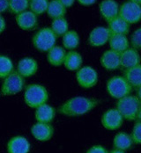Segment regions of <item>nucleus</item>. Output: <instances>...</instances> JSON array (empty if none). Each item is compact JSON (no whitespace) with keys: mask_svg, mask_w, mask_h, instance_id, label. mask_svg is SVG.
I'll return each instance as SVG.
<instances>
[{"mask_svg":"<svg viewBox=\"0 0 141 153\" xmlns=\"http://www.w3.org/2000/svg\"><path fill=\"white\" fill-rule=\"evenodd\" d=\"M100 100L94 98L84 96H75L69 100L58 107L57 112L68 117H77L84 115L97 107Z\"/></svg>","mask_w":141,"mask_h":153,"instance_id":"nucleus-1","label":"nucleus"},{"mask_svg":"<svg viewBox=\"0 0 141 153\" xmlns=\"http://www.w3.org/2000/svg\"><path fill=\"white\" fill-rule=\"evenodd\" d=\"M48 100V90L40 84H30L24 89V101L31 108L35 109L47 103Z\"/></svg>","mask_w":141,"mask_h":153,"instance_id":"nucleus-2","label":"nucleus"},{"mask_svg":"<svg viewBox=\"0 0 141 153\" xmlns=\"http://www.w3.org/2000/svg\"><path fill=\"white\" fill-rule=\"evenodd\" d=\"M140 104V101L136 95L130 94L117 100L116 108L121 114L124 120L131 122L136 121Z\"/></svg>","mask_w":141,"mask_h":153,"instance_id":"nucleus-3","label":"nucleus"},{"mask_svg":"<svg viewBox=\"0 0 141 153\" xmlns=\"http://www.w3.org/2000/svg\"><path fill=\"white\" fill-rule=\"evenodd\" d=\"M57 39V35L50 27H43L34 34L32 43L38 51L48 52L50 48L56 46Z\"/></svg>","mask_w":141,"mask_h":153,"instance_id":"nucleus-4","label":"nucleus"},{"mask_svg":"<svg viewBox=\"0 0 141 153\" xmlns=\"http://www.w3.org/2000/svg\"><path fill=\"white\" fill-rule=\"evenodd\" d=\"M106 90L110 97L119 100L132 92V88L123 76H114L110 77L106 84Z\"/></svg>","mask_w":141,"mask_h":153,"instance_id":"nucleus-5","label":"nucleus"},{"mask_svg":"<svg viewBox=\"0 0 141 153\" xmlns=\"http://www.w3.org/2000/svg\"><path fill=\"white\" fill-rule=\"evenodd\" d=\"M25 88V78L13 71L11 74L4 78L1 85V93L4 96H12L18 94Z\"/></svg>","mask_w":141,"mask_h":153,"instance_id":"nucleus-6","label":"nucleus"},{"mask_svg":"<svg viewBox=\"0 0 141 153\" xmlns=\"http://www.w3.org/2000/svg\"><path fill=\"white\" fill-rule=\"evenodd\" d=\"M76 80L80 87L89 89L97 85L99 76L96 70L93 67L84 66L76 71Z\"/></svg>","mask_w":141,"mask_h":153,"instance_id":"nucleus-7","label":"nucleus"},{"mask_svg":"<svg viewBox=\"0 0 141 153\" xmlns=\"http://www.w3.org/2000/svg\"><path fill=\"white\" fill-rule=\"evenodd\" d=\"M118 16L130 25L136 24L141 20V5L128 0L120 5Z\"/></svg>","mask_w":141,"mask_h":153,"instance_id":"nucleus-8","label":"nucleus"},{"mask_svg":"<svg viewBox=\"0 0 141 153\" xmlns=\"http://www.w3.org/2000/svg\"><path fill=\"white\" fill-rule=\"evenodd\" d=\"M101 125L108 130H116L124 123V118L116 108H110L101 116Z\"/></svg>","mask_w":141,"mask_h":153,"instance_id":"nucleus-9","label":"nucleus"},{"mask_svg":"<svg viewBox=\"0 0 141 153\" xmlns=\"http://www.w3.org/2000/svg\"><path fill=\"white\" fill-rule=\"evenodd\" d=\"M110 32L108 27H96L90 32L87 42L91 47L98 48L104 46L110 39Z\"/></svg>","mask_w":141,"mask_h":153,"instance_id":"nucleus-10","label":"nucleus"},{"mask_svg":"<svg viewBox=\"0 0 141 153\" xmlns=\"http://www.w3.org/2000/svg\"><path fill=\"white\" fill-rule=\"evenodd\" d=\"M55 129L50 123H36L31 128V134L39 142L49 141L53 135Z\"/></svg>","mask_w":141,"mask_h":153,"instance_id":"nucleus-11","label":"nucleus"},{"mask_svg":"<svg viewBox=\"0 0 141 153\" xmlns=\"http://www.w3.org/2000/svg\"><path fill=\"white\" fill-rule=\"evenodd\" d=\"M101 65L109 71H116L121 68V62H120V53L114 51V50H106L103 52L100 58Z\"/></svg>","mask_w":141,"mask_h":153,"instance_id":"nucleus-12","label":"nucleus"},{"mask_svg":"<svg viewBox=\"0 0 141 153\" xmlns=\"http://www.w3.org/2000/svg\"><path fill=\"white\" fill-rule=\"evenodd\" d=\"M38 16L35 15L31 11H25L19 14H17L15 18L18 27L25 31L34 30L38 26Z\"/></svg>","mask_w":141,"mask_h":153,"instance_id":"nucleus-13","label":"nucleus"},{"mask_svg":"<svg viewBox=\"0 0 141 153\" xmlns=\"http://www.w3.org/2000/svg\"><path fill=\"white\" fill-rule=\"evenodd\" d=\"M120 5L116 0H102L99 4V12L101 16L109 22L119 13Z\"/></svg>","mask_w":141,"mask_h":153,"instance_id":"nucleus-14","label":"nucleus"},{"mask_svg":"<svg viewBox=\"0 0 141 153\" xmlns=\"http://www.w3.org/2000/svg\"><path fill=\"white\" fill-rule=\"evenodd\" d=\"M120 62L121 68L126 70L140 64L141 57L138 50L132 48H129L120 53Z\"/></svg>","mask_w":141,"mask_h":153,"instance_id":"nucleus-15","label":"nucleus"},{"mask_svg":"<svg viewBox=\"0 0 141 153\" xmlns=\"http://www.w3.org/2000/svg\"><path fill=\"white\" fill-rule=\"evenodd\" d=\"M30 152V143L22 136L12 137L7 143V153H28Z\"/></svg>","mask_w":141,"mask_h":153,"instance_id":"nucleus-16","label":"nucleus"},{"mask_svg":"<svg viewBox=\"0 0 141 153\" xmlns=\"http://www.w3.org/2000/svg\"><path fill=\"white\" fill-rule=\"evenodd\" d=\"M38 71V62L32 57H25L19 60L17 65V72L25 77L34 76Z\"/></svg>","mask_w":141,"mask_h":153,"instance_id":"nucleus-17","label":"nucleus"},{"mask_svg":"<svg viewBox=\"0 0 141 153\" xmlns=\"http://www.w3.org/2000/svg\"><path fill=\"white\" fill-rule=\"evenodd\" d=\"M56 116V109L47 103L35 108L34 117L37 123H50Z\"/></svg>","mask_w":141,"mask_h":153,"instance_id":"nucleus-18","label":"nucleus"},{"mask_svg":"<svg viewBox=\"0 0 141 153\" xmlns=\"http://www.w3.org/2000/svg\"><path fill=\"white\" fill-rule=\"evenodd\" d=\"M82 56L76 50H70L66 53L63 65H64L66 70L70 71H77L82 67Z\"/></svg>","mask_w":141,"mask_h":153,"instance_id":"nucleus-19","label":"nucleus"},{"mask_svg":"<svg viewBox=\"0 0 141 153\" xmlns=\"http://www.w3.org/2000/svg\"><path fill=\"white\" fill-rule=\"evenodd\" d=\"M130 28L131 25L120 16L114 18L108 22V29L110 30V33L127 35L130 33Z\"/></svg>","mask_w":141,"mask_h":153,"instance_id":"nucleus-20","label":"nucleus"},{"mask_svg":"<svg viewBox=\"0 0 141 153\" xmlns=\"http://www.w3.org/2000/svg\"><path fill=\"white\" fill-rule=\"evenodd\" d=\"M109 44L110 49L116 51L118 53H122L130 48V41L125 34H114L111 33L109 39Z\"/></svg>","mask_w":141,"mask_h":153,"instance_id":"nucleus-21","label":"nucleus"},{"mask_svg":"<svg viewBox=\"0 0 141 153\" xmlns=\"http://www.w3.org/2000/svg\"><path fill=\"white\" fill-rule=\"evenodd\" d=\"M66 51L61 46H54L47 52V61L52 66L58 67L63 64Z\"/></svg>","mask_w":141,"mask_h":153,"instance_id":"nucleus-22","label":"nucleus"},{"mask_svg":"<svg viewBox=\"0 0 141 153\" xmlns=\"http://www.w3.org/2000/svg\"><path fill=\"white\" fill-rule=\"evenodd\" d=\"M133 144L131 135L124 131L117 133L113 139V148L116 150L127 152L132 149Z\"/></svg>","mask_w":141,"mask_h":153,"instance_id":"nucleus-23","label":"nucleus"},{"mask_svg":"<svg viewBox=\"0 0 141 153\" xmlns=\"http://www.w3.org/2000/svg\"><path fill=\"white\" fill-rule=\"evenodd\" d=\"M123 76L130 84L132 89L139 88L141 86V64L130 69H126Z\"/></svg>","mask_w":141,"mask_h":153,"instance_id":"nucleus-24","label":"nucleus"},{"mask_svg":"<svg viewBox=\"0 0 141 153\" xmlns=\"http://www.w3.org/2000/svg\"><path fill=\"white\" fill-rule=\"evenodd\" d=\"M79 35L74 30H68L62 36V42L64 49L75 50L79 45Z\"/></svg>","mask_w":141,"mask_h":153,"instance_id":"nucleus-25","label":"nucleus"},{"mask_svg":"<svg viewBox=\"0 0 141 153\" xmlns=\"http://www.w3.org/2000/svg\"><path fill=\"white\" fill-rule=\"evenodd\" d=\"M46 13H47L48 16L52 19L63 18L66 14V8L58 1L51 0L48 2Z\"/></svg>","mask_w":141,"mask_h":153,"instance_id":"nucleus-26","label":"nucleus"},{"mask_svg":"<svg viewBox=\"0 0 141 153\" xmlns=\"http://www.w3.org/2000/svg\"><path fill=\"white\" fill-rule=\"evenodd\" d=\"M50 28L57 35V37H61L69 30V23L64 17L55 19H52Z\"/></svg>","mask_w":141,"mask_h":153,"instance_id":"nucleus-27","label":"nucleus"},{"mask_svg":"<svg viewBox=\"0 0 141 153\" xmlns=\"http://www.w3.org/2000/svg\"><path fill=\"white\" fill-rule=\"evenodd\" d=\"M30 0H8V11L13 14H19L29 8Z\"/></svg>","mask_w":141,"mask_h":153,"instance_id":"nucleus-28","label":"nucleus"},{"mask_svg":"<svg viewBox=\"0 0 141 153\" xmlns=\"http://www.w3.org/2000/svg\"><path fill=\"white\" fill-rule=\"evenodd\" d=\"M14 71L12 59L4 55H0V78H4Z\"/></svg>","mask_w":141,"mask_h":153,"instance_id":"nucleus-29","label":"nucleus"},{"mask_svg":"<svg viewBox=\"0 0 141 153\" xmlns=\"http://www.w3.org/2000/svg\"><path fill=\"white\" fill-rule=\"evenodd\" d=\"M48 2V0H30L29 9L35 15H42L46 13Z\"/></svg>","mask_w":141,"mask_h":153,"instance_id":"nucleus-30","label":"nucleus"},{"mask_svg":"<svg viewBox=\"0 0 141 153\" xmlns=\"http://www.w3.org/2000/svg\"><path fill=\"white\" fill-rule=\"evenodd\" d=\"M130 45L136 50H141V27L134 31L131 36Z\"/></svg>","mask_w":141,"mask_h":153,"instance_id":"nucleus-31","label":"nucleus"},{"mask_svg":"<svg viewBox=\"0 0 141 153\" xmlns=\"http://www.w3.org/2000/svg\"><path fill=\"white\" fill-rule=\"evenodd\" d=\"M131 137L133 142L134 144H141V123L140 122H137L134 124L132 130H131Z\"/></svg>","mask_w":141,"mask_h":153,"instance_id":"nucleus-32","label":"nucleus"},{"mask_svg":"<svg viewBox=\"0 0 141 153\" xmlns=\"http://www.w3.org/2000/svg\"><path fill=\"white\" fill-rule=\"evenodd\" d=\"M86 153H109V152L104 146L96 144V145H93L92 147H90Z\"/></svg>","mask_w":141,"mask_h":153,"instance_id":"nucleus-33","label":"nucleus"},{"mask_svg":"<svg viewBox=\"0 0 141 153\" xmlns=\"http://www.w3.org/2000/svg\"><path fill=\"white\" fill-rule=\"evenodd\" d=\"M8 11V0H0V14Z\"/></svg>","mask_w":141,"mask_h":153,"instance_id":"nucleus-34","label":"nucleus"},{"mask_svg":"<svg viewBox=\"0 0 141 153\" xmlns=\"http://www.w3.org/2000/svg\"><path fill=\"white\" fill-rule=\"evenodd\" d=\"M57 1H58L60 4H62L63 6L67 9V8L72 7L76 0H57Z\"/></svg>","mask_w":141,"mask_h":153,"instance_id":"nucleus-35","label":"nucleus"},{"mask_svg":"<svg viewBox=\"0 0 141 153\" xmlns=\"http://www.w3.org/2000/svg\"><path fill=\"white\" fill-rule=\"evenodd\" d=\"M81 5L84 6H90L92 4H94L97 0H77Z\"/></svg>","mask_w":141,"mask_h":153,"instance_id":"nucleus-36","label":"nucleus"},{"mask_svg":"<svg viewBox=\"0 0 141 153\" xmlns=\"http://www.w3.org/2000/svg\"><path fill=\"white\" fill-rule=\"evenodd\" d=\"M5 27H6V22H5V19L3 16L0 14V34L5 30Z\"/></svg>","mask_w":141,"mask_h":153,"instance_id":"nucleus-37","label":"nucleus"},{"mask_svg":"<svg viewBox=\"0 0 141 153\" xmlns=\"http://www.w3.org/2000/svg\"><path fill=\"white\" fill-rule=\"evenodd\" d=\"M136 92H137L136 96L138 97V99L140 100V101L141 103V86H140L139 88L136 89Z\"/></svg>","mask_w":141,"mask_h":153,"instance_id":"nucleus-38","label":"nucleus"},{"mask_svg":"<svg viewBox=\"0 0 141 153\" xmlns=\"http://www.w3.org/2000/svg\"><path fill=\"white\" fill-rule=\"evenodd\" d=\"M137 122H140L141 123V104L140 109H139V113H138V115H137V119H136Z\"/></svg>","mask_w":141,"mask_h":153,"instance_id":"nucleus-39","label":"nucleus"},{"mask_svg":"<svg viewBox=\"0 0 141 153\" xmlns=\"http://www.w3.org/2000/svg\"><path fill=\"white\" fill-rule=\"evenodd\" d=\"M109 153H125V152L120 151V150H116V149H113L112 151L109 152Z\"/></svg>","mask_w":141,"mask_h":153,"instance_id":"nucleus-40","label":"nucleus"},{"mask_svg":"<svg viewBox=\"0 0 141 153\" xmlns=\"http://www.w3.org/2000/svg\"><path fill=\"white\" fill-rule=\"evenodd\" d=\"M129 1H131V2H134L136 4H139L141 5V0H129Z\"/></svg>","mask_w":141,"mask_h":153,"instance_id":"nucleus-41","label":"nucleus"}]
</instances>
